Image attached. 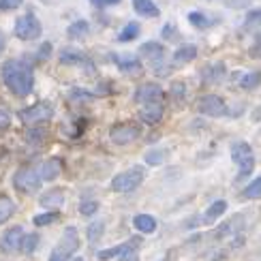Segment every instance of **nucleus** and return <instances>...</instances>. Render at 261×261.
Segmentation results:
<instances>
[{
    "label": "nucleus",
    "mask_w": 261,
    "mask_h": 261,
    "mask_svg": "<svg viewBox=\"0 0 261 261\" xmlns=\"http://www.w3.org/2000/svg\"><path fill=\"white\" fill-rule=\"evenodd\" d=\"M45 139H47V130L43 128V126H39V124H32L26 130V141H28L30 146H41Z\"/></svg>",
    "instance_id": "nucleus-26"
},
{
    "label": "nucleus",
    "mask_w": 261,
    "mask_h": 261,
    "mask_svg": "<svg viewBox=\"0 0 261 261\" xmlns=\"http://www.w3.org/2000/svg\"><path fill=\"white\" fill-rule=\"evenodd\" d=\"M257 26H261V9H251L246 13L244 28H257Z\"/></svg>",
    "instance_id": "nucleus-37"
},
{
    "label": "nucleus",
    "mask_w": 261,
    "mask_h": 261,
    "mask_svg": "<svg viewBox=\"0 0 261 261\" xmlns=\"http://www.w3.org/2000/svg\"><path fill=\"white\" fill-rule=\"evenodd\" d=\"M5 47H7V37H5V32L0 30V56H3V51H5Z\"/></svg>",
    "instance_id": "nucleus-46"
},
{
    "label": "nucleus",
    "mask_w": 261,
    "mask_h": 261,
    "mask_svg": "<svg viewBox=\"0 0 261 261\" xmlns=\"http://www.w3.org/2000/svg\"><path fill=\"white\" fill-rule=\"evenodd\" d=\"M39 203L43 205V208L58 210V208H62V203H64V191L62 189H51L47 193H43L39 197Z\"/></svg>",
    "instance_id": "nucleus-18"
},
{
    "label": "nucleus",
    "mask_w": 261,
    "mask_h": 261,
    "mask_svg": "<svg viewBox=\"0 0 261 261\" xmlns=\"http://www.w3.org/2000/svg\"><path fill=\"white\" fill-rule=\"evenodd\" d=\"M21 238H24V229L17 225V227H9V229L3 233L0 238V251L7 253V255H13L19 251L21 246Z\"/></svg>",
    "instance_id": "nucleus-13"
},
{
    "label": "nucleus",
    "mask_w": 261,
    "mask_h": 261,
    "mask_svg": "<svg viewBox=\"0 0 261 261\" xmlns=\"http://www.w3.org/2000/svg\"><path fill=\"white\" fill-rule=\"evenodd\" d=\"M146 165H163L167 159V150L165 148H152L146 152Z\"/></svg>",
    "instance_id": "nucleus-33"
},
{
    "label": "nucleus",
    "mask_w": 261,
    "mask_h": 261,
    "mask_svg": "<svg viewBox=\"0 0 261 261\" xmlns=\"http://www.w3.org/2000/svg\"><path fill=\"white\" fill-rule=\"evenodd\" d=\"M58 60L62 64H69V67H84L94 73V64L90 60V56H86L84 51L80 49H73V47H62L60 54H58Z\"/></svg>",
    "instance_id": "nucleus-11"
},
{
    "label": "nucleus",
    "mask_w": 261,
    "mask_h": 261,
    "mask_svg": "<svg viewBox=\"0 0 261 261\" xmlns=\"http://www.w3.org/2000/svg\"><path fill=\"white\" fill-rule=\"evenodd\" d=\"M0 77L15 96H28L35 88V71L26 60H7L0 67Z\"/></svg>",
    "instance_id": "nucleus-1"
},
{
    "label": "nucleus",
    "mask_w": 261,
    "mask_h": 261,
    "mask_svg": "<svg viewBox=\"0 0 261 261\" xmlns=\"http://www.w3.org/2000/svg\"><path fill=\"white\" fill-rule=\"evenodd\" d=\"M17 118L24 124L32 126V124H43L54 118V110L47 105V103H37V105H30V107H24V110L17 112Z\"/></svg>",
    "instance_id": "nucleus-8"
},
{
    "label": "nucleus",
    "mask_w": 261,
    "mask_h": 261,
    "mask_svg": "<svg viewBox=\"0 0 261 261\" xmlns=\"http://www.w3.org/2000/svg\"><path fill=\"white\" fill-rule=\"evenodd\" d=\"M244 199H261V176L244 189Z\"/></svg>",
    "instance_id": "nucleus-35"
},
{
    "label": "nucleus",
    "mask_w": 261,
    "mask_h": 261,
    "mask_svg": "<svg viewBox=\"0 0 261 261\" xmlns=\"http://www.w3.org/2000/svg\"><path fill=\"white\" fill-rule=\"evenodd\" d=\"M90 3L96 7V9H105V7H114V5H120L122 0H90Z\"/></svg>",
    "instance_id": "nucleus-45"
},
{
    "label": "nucleus",
    "mask_w": 261,
    "mask_h": 261,
    "mask_svg": "<svg viewBox=\"0 0 261 261\" xmlns=\"http://www.w3.org/2000/svg\"><path fill=\"white\" fill-rule=\"evenodd\" d=\"M257 86H261V71L244 73L242 77H240V88L242 90H255Z\"/></svg>",
    "instance_id": "nucleus-30"
},
{
    "label": "nucleus",
    "mask_w": 261,
    "mask_h": 261,
    "mask_svg": "<svg viewBox=\"0 0 261 261\" xmlns=\"http://www.w3.org/2000/svg\"><path fill=\"white\" fill-rule=\"evenodd\" d=\"M133 99H135V103H141V105H146V103H161L163 101V88L159 84H154V82H146V84H141L139 88L135 90Z\"/></svg>",
    "instance_id": "nucleus-12"
},
{
    "label": "nucleus",
    "mask_w": 261,
    "mask_h": 261,
    "mask_svg": "<svg viewBox=\"0 0 261 261\" xmlns=\"http://www.w3.org/2000/svg\"><path fill=\"white\" fill-rule=\"evenodd\" d=\"M225 210H227V201H223V199H219V201H214V203H210V208L205 210V214H203V223L205 225H210V223H214L216 219H219L221 214H225Z\"/></svg>",
    "instance_id": "nucleus-24"
},
{
    "label": "nucleus",
    "mask_w": 261,
    "mask_h": 261,
    "mask_svg": "<svg viewBox=\"0 0 261 261\" xmlns=\"http://www.w3.org/2000/svg\"><path fill=\"white\" fill-rule=\"evenodd\" d=\"M80 246L82 244H80L77 227L69 225L67 229L62 231V238H60V242L56 244V248L49 253V261H67L80 251Z\"/></svg>",
    "instance_id": "nucleus-3"
},
{
    "label": "nucleus",
    "mask_w": 261,
    "mask_h": 261,
    "mask_svg": "<svg viewBox=\"0 0 261 261\" xmlns=\"http://www.w3.org/2000/svg\"><path fill=\"white\" fill-rule=\"evenodd\" d=\"M103 231H105V221H101V219L92 221V223L88 225V229H86V236H88L90 244L99 242V240H101V236H103Z\"/></svg>",
    "instance_id": "nucleus-32"
},
{
    "label": "nucleus",
    "mask_w": 261,
    "mask_h": 261,
    "mask_svg": "<svg viewBox=\"0 0 261 261\" xmlns=\"http://www.w3.org/2000/svg\"><path fill=\"white\" fill-rule=\"evenodd\" d=\"M96 210H99V201H90V199H84L82 203H80V212H82V216H92V214H96Z\"/></svg>",
    "instance_id": "nucleus-39"
},
{
    "label": "nucleus",
    "mask_w": 261,
    "mask_h": 261,
    "mask_svg": "<svg viewBox=\"0 0 261 261\" xmlns=\"http://www.w3.org/2000/svg\"><path fill=\"white\" fill-rule=\"evenodd\" d=\"M21 3H24V0H0V9H3V11H13Z\"/></svg>",
    "instance_id": "nucleus-44"
},
{
    "label": "nucleus",
    "mask_w": 261,
    "mask_h": 261,
    "mask_svg": "<svg viewBox=\"0 0 261 261\" xmlns=\"http://www.w3.org/2000/svg\"><path fill=\"white\" fill-rule=\"evenodd\" d=\"M139 32H141L139 21H128V24L120 30V35H118V41L120 43H130V41H135L139 37Z\"/></svg>",
    "instance_id": "nucleus-27"
},
{
    "label": "nucleus",
    "mask_w": 261,
    "mask_h": 261,
    "mask_svg": "<svg viewBox=\"0 0 261 261\" xmlns=\"http://www.w3.org/2000/svg\"><path fill=\"white\" fill-rule=\"evenodd\" d=\"M67 261H84L82 257H71V259H67Z\"/></svg>",
    "instance_id": "nucleus-47"
},
{
    "label": "nucleus",
    "mask_w": 261,
    "mask_h": 261,
    "mask_svg": "<svg viewBox=\"0 0 261 261\" xmlns=\"http://www.w3.org/2000/svg\"><path fill=\"white\" fill-rule=\"evenodd\" d=\"M231 159H233L236 165H240L236 182L246 180L255 169V154H253L251 144H246V141H238V144H233L231 146Z\"/></svg>",
    "instance_id": "nucleus-5"
},
{
    "label": "nucleus",
    "mask_w": 261,
    "mask_h": 261,
    "mask_svg": "<svg viewBox=\"0 0 261 261\" xmlns=\"http://www.w3.org/2000/svg\"><path fill=\"white\" fill-rule=\"evenodd\" d=\"M144 178H146V169L141 165H133V167L120 171L118 176H114L112 191L114 193H130V191H135L141 182H144Z\"/></svg>",
    "instance_id": "nucleus-6"
},
{
    "label": "nucleus",
    "mask_w": 261,
    "mask_h": 261,
    "mask_svg": "<svg viewBox=\"0 0 261 261\" xmlns=\"http://www.w3.org/2000/svg\"><path fill=\"white\" fill-rule=\"evenodd\" d=\"M118 257H120V261H139V238H130V240H126L124 251Z\"/></svg>",
    "instance_id": "nucleus-25"
},
{
    "label": "nucleus",
    "mask_w": 261,
    "mask_h": 261,
    "mask_svg": "<svg viewBox=\"0 0 261 261\" xmlns=\"http://www.w3.org/2000/svg\"><path fill=\"white\" fill-rule=\"evenodd\" d=\"M133 9H135V13L141 15V17H159L161 15V9L152 3V0H133Z\"/></svg>",
    "instance_id": "nucleus-20"
},
{
    "label": "nucleus",
    "mask_w": 261,
    "mask_h": 261,
    "mask_svg": "<svg viewBox=\"0 0 261 261\" xmlns=\"http://www.w3.org/2000/svg\"><path fill=\"white\" fill-rule=\"evenodd\" d=\"M67 35L75 41H82L90 35V24L86 19H77V21H73V24L67 28Z\"/></svg>",
    "instance_id": "nucleus-22"
},
{
    "label": "nucleus",
    "mask_w": 261,
    "mask_h": 261,
    "mask_svg": "<svg viewBox=\"0 0 261 261\" xmlns=\"http://www.w3.org/2000/svg\"><path fill=\"white\" fill-rule=\"evenodd\" d=\"M139 56L150 64V69L154 71V75H161V77L169 75V69H171V67L167 64V51H165V45H161L159 41L141 43Z\"/></svg>",
    "instance_id": "nucleus-2"
},
{
    "label": "nucleus",
    "mask_w": 261,
    "mask_h": 261,
    "mask_svg": "<svg viewBox=\"0 0 261 261\" xmlns=\"http://www.w3.org/2000/svg\"><path fill=\"white\" fill-rule=\"evenodd\" d=\"M248 56H251V58H261V35H257L255 43L248 47Z\"/></svg>",
    "instance_id": "nucleus-42"
},
{
    "label": "nucleus",
    "mask_w": 261,
    "mask_h": 261,
    "mask_svg": "<svg viewBox=\"0 0 261 261\" xmlns=\"http://www.w3.org/2000/svg\"><path fill=\"white\" fill-rule=\"evenodd\" d=\"M163 112H165V110H163L161 103H146V105L139 110V118H141V122H144V124L154 126V124L161 122Z\"/></svg>",
    "instance_id": "nucleus-14"
},
{
    "label": "nucleus",
    "mask_w": 261,
    "mask_h": 261,
    "mask_svg": "<svg viewBox=\"0 0 261 261\" xmlns=\"http://www.w3.org/2000/svg\"><path fill=\"white\" fill-rule=\"evenodd\" d=\"M58 219H60V212H58V210H49V212L37 214L35 219H32V223H35L37 227H47V225H51V223H56Z\"/></svg>",
    "instance_id": "nucleus-34"
},
{
    "label": "nucleus",
    "mask_w": 261,
    "mask_h": 261,
    "mask_svg": "<svg viewBox=\"0 0 261 261\" xmlns=\"http://www.w3.org/2000/svg\"><path fill=\"white\" fill-rule=\"evenodd\" d=\"M39 242H41V238L39 233H24V238H21V246H19V251L21 253H26V255H32L39 248Z\"/></svg>",
    "instance_id": "nucleus-29"
},
{
    "label": "nucleus",
    "mask_w": 261,
    "mask_h": 261,
    "mask_svg": "<svg viewBox=\"0 0 261 261\" xmlns=\"http://www.w3.org/2000/svg\"><path fill=\"white\" fill-rule=\"evenodd\" d=\"M161 37L165 41H180V30L173 26V24H165L161 30Z\"/></svg>",
    "instance_id": "nucleus-38"
},
{
    "label": "nucleus",
    "mask_w": 261,
    "mask_h": 261,
    "mask_svg": "<svg viewBox=\"0 0 261 261\" xmlns=\"http://www.w3.org/2000/svg\"><path fill=\"white\" fill-rule=\"evenodd\" d=\"M114 62L118 64V69L124 71V73H137L141 69V60L137 56H133V54H112Z\"/></svg>",
    "instance_id": "nucleus-16"
},
{
    "label": "nucleus",
    "mask_w": 261,
    "mask_h": 261,
    "mask_svg": "<svg viewBox=\"0 0 261 261\" xmlns=\"http://www.w3.org/2000/svg\"><path fill=\"white\" fill-rule=\"evenodd\" d=\"M225 75H227V71H225L223 62H212V64H208V67L201 69V77H203L205 84H219V82L225 80Z\"/></svg>",
    "instance_id": "nucleus-17"
},
{
    "label": "nucleus",
    "mask_w": 261,
    "mask_h": 261,
    "mask_svg": "<svg viewBox=\"0 0 261 261\" xmlns=\"http://www.w3.org/2000/svg\"><path fill=\"white\" fill-rule=\"evenodd\" d=\"M184 94H187V92H184V84L182 82H176V84L171 86V99L173 101H182Z\"/></svg>",
    "instance_id": "nucleus-41"
},
{
    "label": "nucleus",
    "mask_w": 261,
    "mask_h": 261,
    "mask_svg": "<svg viewBox=\"0 0 261 261\" xmlns=\"http://www.w3.org/2000/svg\"><path fill=\"white\" fill-rule=\"evenodd\" d=\"M13 187L24 193V195H35L41 191L43 187V180H41V173H39V167L35 165H21L15 176H13Z\"/></svg>",
    "instance_id": "nucleus-4"
},
{
    "label": "nucleus",
    "mask_w": 261,
    "mask_h": 261,
    "mask_svg": "<svg viewBox=\"0 0 261 261\" xmlns=\"http://www.w3.org/2000/svg\"><path fill=\"white\" fill-rule=\"evenodd\" d=\"M124 246H126V242L118 244V246H114V248H105V251H99V253H96V257H99L101 261H110V259H114V257L120 255V253L124 251Z\"/></svg>",
    "instance_id": "nucleus-36"
},
{
    "label": "nucleus",
    "mask_w": 261,
    "mask_h": 261,
    "mask_svg": "<svg viewBox=\"0 0 261 261\" xmlns=\"http://www.w3.org/2000/svg\"><path fill=\"white\" fill-rule=\"evenodd\" d=\"M13 32H15V37L19 41H35L43 35V26H41L39 17L32 13V11H28V13H24L21 17L15 19Z\"/></svg>",
    "instance_id": "nucleus-7"
},
{
    "label": "nucleus",
    "mask_w": 261,
    "mask_h": 261,
    "mask_svg": "<svg viewBox=\"0 0 261 261\" xmlns=\"http://www.w3.org/2000/svg\"><path fill=\"white\" fill-rule=\"evenodd\" d=\"M60 171H62V163H60V159H47V161L41 165V169H39L43 182L56 180V178L60 176Z\"/></svg>",
    "instance_id": "nucleus-19"
},
{
    "label": "nucleus",
    "mask_w": 261,
    "mask_h": 261,
    "mask_svg": "<svg viewBox=\"0 0 261 261\" xmlns=\"http://www.w3.org/2000/svg\"><path fill=\"white\" fill-rule=\"evenodd\" d=\"M195 56H197V47L191 45V43H184V45H180L176 51H173L171 67H184V64L193 62Z\"/></svg>",
    "instance_id": "nucleus-15"
},
{
    "label": "nucleus",
    "mask_w": 261,
    "mask_h": 261,
    "mask_svg": "<svg viewBox=\"0 0 261 261\" xmlns=\"http://www.w3.org/2000/svg\"><path fill=\"white\" fill-rule=\"evenodd\" d=\"M13 214H15V201L7 197V195H0V225H5Z\"/></svg>",
    "instance_id": "nucleus-28"
},
{
    "label": "nucleus",
    "mask_w": 261,
    "mask_h": 261,
    "mask_svg": "<svg viewBox=\"0 0 261 261\" xmlns=\"http://www.w3.org/2000/svg\"><path fill=\"white\" fill-rule=\"evenodd\" d=\"M51 56V43H43L37 49V60H47Z\"/></svg>",
    "instance_id": "nucleus-43"
},
{
    "label": "nucleus",
    "mask_w": 261,
    "mask_h": 261,
    "mask_svg": "<svg viewBox=\"0 0 261 261\" xmlns=\"http://www.w3.org/2000/svg\"><path fill=\"white\" fill-rule=\"evenodd\" d=\"M133 227L139 233H154L156 231V219L150 214H137L133 219Z\"/></svg>",
    "instance_id": "nucleus-21"
},
{
    "label": "nucleus",
    "mask_w": 261,
    "mask_h": 261,
    "mask_svg": "<svg viewBox=\"0 0 261 261\" xmlns=\"http://www.w3.org/2000/svg\"><path fill=\"white\" fill-rule=\"evenodd\" d=\"M240 227H244V225H242V216H240V214H236V216H231L229 221L223 223L219 229H216V238L231 236V233H236V231H240Z\"/></svg>",
    "instance_id": "nucleus-23"
},
{
    "label": "nucleus",
    "mask_w": 261,
    "mask_h": 261,
    "mask_svg": "<svg viewBox=\"0 0 261 261\" xmlns=\"http://www.w3.org/2000/svg\"><path fill=\"white\" fill-rule=\"evenodd\" d=\"M189 21H191L195 28H199V30H208L214 24V21L208 15L201 13V11H191V13H189Z\"/></svg>",
    "instance_id": "nucleus-31"
},
{
    "label": "nucleus",
    "mask_w": 261,
    "mask_h": 261,
    "mask_svg": "<svg viewBox=\"0 0 261 261\" xmlns=\"http://www.w3.org/2000/svg\"><path fill=\"white\" fill-rule=\"evenodd\" d=\"M11 126V112L5 105H0V130H7Z\"/></svg>",
    "instance_id": "nucleus-40"
},
{
    "label": "nucleus",
    "mask_w": 261,
    "mask_h": 261,
    "mask_svg": "<svg viewBox=\"0 0 261 261\" xmlns=\"http://www.w3.org/2000/svg\"><path fill=\"white\" fill-rule=\"evenodd\" d=\"M141 137V126L133 124V122H116L110 128V139L118 146H124V144H133Z\"/></svg>",
    "instance_id": "nucleus-9"
},
{
    "label": "nucleus",
    "mask_w": 261,
    "mask_h": 261,
    "mask_svg": "<svg viewBox=\"0 0 261 261\" xmlns=\"http://www.w3.org/2000/svg\"><path fill=\"white\" fill-rule=\"evenodd\" d=\"M197 112L208 118H223L227 116V105L219 94H203L197 99Z\"/></svg>",
    "instance_id": "nucleus-10"
}]
</instances>
